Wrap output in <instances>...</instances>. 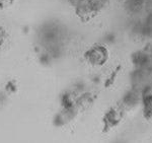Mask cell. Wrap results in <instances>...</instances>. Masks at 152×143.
I'll use <instances>...</instances> for the list:
<instances>
[{
  "mask_svg": "<svg viewBox=\"0 0 152 143\" xmlns=\"http://www.w3.org/2000/svg\"><path fill=\"white\" fill-rule=\"evenodd\" d=\"M126 5L129 11L138 12L144 5V0H128Z\"/></svg>",
  "mask_w": 152,
  "mask_h": 143,
  "instance_id": "obj_2",
  "label": "cell"
},
{
  "mask_svg": "<svg viewBox=\"0 0 152 143\" xmlns=\"http://www.w3.org/2000/svg\"><path fill=\"white\" fill-rule=\"evenodd\" d=\"M138 103V95L136 92H129L125 95L123 100V107L126 109H131Z\"/></svg>",
  "mask_w": 152,
  "mask_h": 143,
  "instance_id": "obj_1",
  "label": "cell"
}]
</instances>
